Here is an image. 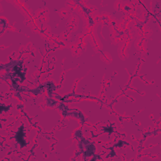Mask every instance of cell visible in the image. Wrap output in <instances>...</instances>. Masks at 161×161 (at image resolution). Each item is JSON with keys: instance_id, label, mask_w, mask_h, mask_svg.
<instances>
[{"instance_id": "6da1fadb", "label": "cell", "mask_w": 161, "mask_h": 161, "mask_svg": "<svg viewBox=\"0 0 161 161\" xmlns=\"http://www.w3.org/2000/svg\"><path fill=\"white\" fill-rule=\"evenodd\" d=\"M24 131V126L23 125L20 126L15 135L16 140L21 148L26 145V141L25 140V133Z\"/></svg>"}]
</instances>
